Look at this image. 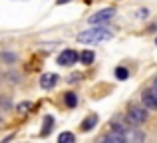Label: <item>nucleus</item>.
Returning <instances> with one entry per match:
<instances>
[{
    "label": "nucleus",
    "mask_w": 157,
    "mask_h": 143,
    "mask_svg": "<svg viewBox=\"0 0 157 143\" xmlns=\"http://www.w3.org/2000/svg\"><path fill=\"white\" fill-rule=\"evenodd\" d=\"M18 109H20L22 113H26V109H30V103H20V105H18Z\"/></svg>",
    "instance_id": "nucleus-15"
},
{
    "label": "nucleus",
    "mask_w": 157,
    "mask_h": 143,
    "mask_svg": "<svg viewBox=\"0 0 157 143\" xmlns=\"http://www.w3.org/2000/svg\"><path fill=\"white\" fill-rule=\"evenodd\" d=\"M145 119H147V111H145V107H131V109H129V113H127V121H129V123H133V125L143 123Z\"/></svg>",
    "instance_id": "nucleus-3"
},
{
    "label": "nucleus",
    "mask_w": 157,
    "mask_h": 143,
    "mask_svg": "<svg viewBox=\"0 0 157 143\" xmlns=\"http://www.w3.org/2000/svg\"><path fill=\"white\" fill-rule=\"evenodd\" d=\"M78 58L82 60V64H92L94 62V52L92 50H86V52H82Z\"/></svg>",
    "instance_id": "nucleus-9"
},
{
    "label": "nucleus",
    "mask_w": 157,
    "mask_h": 143,
    "mask_svg": "<svg viewBox=\"0 0 157 143\" xmlns=\"http://www.w3.org/2000/svg\"><path fill=\"white\" fill-rule=\"evenodd\" d=\"M64 101H66V105H68V107H76V103H78V97H76V93H66L64 96Z\"/></svg>",
    "instance_id": "nucleus-10"
},
{
    "label": "nucleus",
    "mask_w": 157,
    "mask_h": 143,
    "mask_svg": "<svg viewBox=\"0 0 157 143\" xmlns=\"http://www.w3.org/2000/svg\"><path fill=\"white\" fill-rule=\"evenodd\" d=\"M115 76H117V80H127L129 73H127L125 68H117V70H115Z\"/></svg>",
    "instance_id": "nucleus-13"
},
{
    "label": "nucleus",
    "mask_w": 157,
    "mask_h": 143,
    "mask_svg": "<svg viewBox=\"0 0 157 143\" xmlns=\"http://www.w3.org/2000/svg\"><path fill=\"white\" fill-rule=\"evenodd\" d=\"M74 139H76V137H74L72 133H68V131H64L60 137H58V141H60V143H74Z\"/></svg>",
    "instance_id": "nucleus-11"
},
{
    "label": "nucleus",
    "mask_w": 157,
    "mask_h": 143,
    "mask_svg": "<svg viewBox=\"0 0 157 143\" xmlns=\"http://www.w3.org/2000/svg\"><path fill=\"white\" fill-rule=\"evenodd\" d=\"M76 62H78V54L74 50H64L58 56V64L60 66H74Z\"/></svg>",
    "instance_id": "nucleus-5"
},
{
    "label": "nucleus",
    "mask_w": 157,
    "mask_h": 143,
    "mask_svg": "<svg viewBox=\"0 0 157 143\" xmlns=\"http://www.w3.org/2000/svg\"><path fill=\"white\" fill-rule=\"evenodd\" d=\"M104 141H107V143H123L125 141V133L113 131V129H111V133H107V135L104 137Z\"/></svg>",
    "instance_id": "nucleus-7"
},
{
    "label": "nucleus",
    "mask_w": 157,
    "mask_h": 143,
    "mask_svg": "<svg viewBox=\"0 0 157 143\" xmlns=\"http://www.w3.org/2000/svg\"><path fill=\"white\" fill-rule=\"evenodd\" d=\"M153 88H155V89H157V77H155V85H153Z\"/></svg>",
    "instance_id": "nucleus-17"
},
{
    "label": "nucleus",
    "mask_w": 157,
    "mask_h": 143,
    "mask_svg": "<svg viewBox=\"0 0 157 143\" xmlns=\"http://www.w3.org/2000/svg\"><path fill=\"white\" fill-rule=\"evenodd\" d=\"M68 2H72V0H58V4H68Z\"/></svg>",
    "instance_id": "nucleus-16"
},
{
    "label": "nucleus",
    "mask_w": 157,
    "mask_h": 143,
    "mask_svg": "<svg viewBox=\"0 0 157 143\" xmlns=\"http://www.w3.org/2000/svg\"><path fill=\"white\" fill-rule=\"evenodd\" d=\"M111 36H113V32L107 30V28H90V30H84L78 34V42L82 44H101V42H107V40H111Z\"/></svg>",
    "instance_id": "nucleus-1"
},
{
    "label": "nucleus",
    "mask_w": 157,
    "mask_h": 143,
    "mask_svg": "<svg viewBox=\"0 0 157 143\" xmlns=\"http://www.w3.org/2000/svg\"><path fill=\"white\" fill-rule=\"evenodd\" d=\"M56 84H58V76H56V73H44L42 80H40V85H42L44 89H50Z\"/></svg>",
    "instance_id": "nucleus-6"
},
{
    "label": "nucleus",
    "mask_w": 157,
    "mask_h": 143,
    "mask_svg": "<svg viewBox=\"0 0 157 143\" xmlns=\"http://www.w3.org/2000/svg\"><path fill=\"white\" fill-rule=\"evenodd\" d=\"M52 123H54V119H52V117H46V119H44V129H42V135H48V131L52 129Z\"/></svg>",
    "instance_id": "nucleus-12"
},
{
    "label": "nucleus",
    "mask_w": 157,
    "mask_h": 143,
    "mask_svg": "<svg viewBox=\"0 0 157 143\" xmlns=\"http://www.w3.org/2000/svg\"><path fill=\"white\" fill-rule=\"evenodd\" d=\"M96 123H98V115L92 113V115H88L84 121H82V131H90V129H94Z\"/></svg>",
    "instance_id": "nucleus-8"
},
{
    "label": "nucleus",
    "mask_w": 157,
    "mask_h": 143,
    "mask_svg": "<svg viewBox=\"0 0 157 143\" xmlns=\"http://www.w3.org/2000/svg\"><path fill=\"white\" fill-rule=\"evenodd\" d=\"M80 77H82V76H80V73H72V76H70V77H68V81H70V84H76V81H78V80H80Z\"/></svg>",
    "instance_id": "nucleus-14"
},
{
    "label": "nucleus",
    "mask_w": 157,
    "mask_h": 143,
    "mask_svg": "<svg viewBox=\"0 0 157 143\" xmlns=\"http://www.w3.org/2000/svg\"><path fill=\"white\" fill-rule=\"evenodd\" d=\"M141 101L147 109H157V89H145L141 96Z\"/></svg>",
    "instance_id": "nucleus-4"
},
{
    "label": "nucleus",
    "mask_w": 157,
    "mask_h": 143,
    "mask_svg": "<svg viewBox=\"0 0 157 143\" xmlns=\"http://www.w3.org/2000/svg\"><path fill=\"white\" fill-rule=\"evenodd\" d=\"M113 14H115V10H113V8H104V10L96 12L94 16H90V24H94V26L105 24V22H109V20L113 18Z\"/></svg>",
    "instance_id": "nucleus-2"
}]
</instances>
